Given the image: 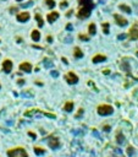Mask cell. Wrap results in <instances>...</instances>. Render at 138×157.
<instances>
[{
  "instance_id": "1",
  "label": "cell",
  "mask_w": 138,
  "mask_h": 157,
  "mask_svg": "<svg viewBox=\"0 0 138 157\" xmlns=\"http://www.w3.org/2000/svg\"><path fill=\"white\" fill-rule=\"evenodd\" d=\"M93 9H94V1L93 0H78V9H77V14H76L77 19H88L92 14Z\"/></svg>"
},
{
  "instance_id": "2",
  "label": "cell",
  "mask_w": 138,
  "mask_h": 157,
  "mask_svg": "<svg viewBox=\"0 0 138 157\" xmlns=\"http://www.w3.org/2000/svg\"><path fill=\"white\" fill-rule=\"evenodd\" d=\"M97 112L99 116L106 117V116H110L114 113V107L110 106V104H105V103H101L97 107Z\"/></svg>"
},
{
  "instance_id": "3",
  "label": "cell",
  "mask_w": 138,
  "mask_h": 157,
  "mask_svg": "<svg viewBox=\"0 0 138 157\" xmlns=\"http://www.w3.org/2000/svg\"><path fill=\"white\" fill-rule=\"evenodd\" d=\"M6 153H7V156L9 157H27L28 156L27 151H26L23 147H21V146L10 148V150H7V152Z\"/></svg>"
},
{
  "instance_id": "4",
  "label": "cell",
  "mask_w": 138,
  "mask_h": 157,
  "mask_svg": "<svg viewBox=\"0 0 138 157\" xmlns=\"http://www.w3.org/2000/svg\"><path fill=\"white\" fill-rule=\"evenodd\" d=\"M64 79L65 81L69 83V85H75V83L78 82V76L75 74L74 71H69V73H66V74L64 75Z\"/></svg>"
},
{
  "instance_id": "5",
  "label": "cell",
  "mask_w": 138,
  "mask_h": 157,
  "mask_svg": "<svg viewBox=\"0 0 138 157\" xmlns=\"http://www.w3.org/2000/svg\"><path fill=\"white\" fill-rule=\"evenodd\" d=\"M46 141H48V146H49L50 148H53V150H58V148L60 147V145H61L59 138H56V136H54V135L48 136Z\"/></svg>"
},
{
  "instance_id": "6",
  "label": "cell",
  "mask_w": 138,
  "mask_h": 157,
  "mask_svg": "<svg viewBox=\"0 0 138 157\" xmlns=\"http://www.w3.org/2000/svg\"><path fill=\"white\" fill-rule=\"evenodd\" d=\"M1 68H3V71H4V73L10 74V73L12 71V68H14V63H12V60L9 59V58H6V59L3 61V64H1Z\"/></svg>"
},
{
  "instance_id": "7",
  "label": "cell",
  "mask_w": 138,
  "mask_h": 157,
  "mask_svg": "<svg viewBox=\"0 0 138 157\" xmlns=\"http://www.w3.org/2000/svg\"><path fill=\"white\" fill-rule=\"evenodd\" d=\"M128 37L131 41H137V38H138V23H137V21H134L133 25H132L131 28H129Z\"/></svg>"
},
{
  "instance_id": "8",
  "label": "cell",
  "mask_w": 138,
  "mask_h": 157,
  "mask_svg": "<svg viewBox=\"0 0 138 157\" xmlns=\"http://www.w3.org/2000/svg\"><path fill=\"white\" fill-rule=\"evenodd\" d=\"M114 20H115V22L119 25V26H121V27H124V26H126L127 23H128V21H127V19H125L122 15L120 14H114Z\"/></svg>"
},
{
  "instance_id": "9",
  "label": "cell",
  "mask_w": 138,
  "mask_h": 157,
  "mask_svg": "<svg viewBox=\"0 0 138 157\" xmlns=\"http://www.w3.org/2000/svg\"><path fill=\"white\" fill-rule=\"evenodd\" d=\"M16 17H17L19 22H27L28 20L31 19V15H29L28 11H22V12H19Z\"/></svg>"
},
{
  "instance_id": "10",
  "label": "cell",
  "mask_w": 138,
  "mask_h": 157,
  "mask_svg": "<svg viewBox=\"0 0 138 157\" xmlns=\"http://www.w3.org/2000/svg\"><path fill=\"white\" fill-rule=\"evenodd\" d=\"M19 69L22 71V73H31L32 71V64L29 63V61H23V63H21L19 66Z\"/></svg>"
},
{
  "instance_id": "11",
  "label": "cell",
  "mask_w": 138,
  "mask_h": 157,
  "mask_svg": "<svg viewBox=\"0 0 138 157\" xmlns=\"http://www.w3.org/2000/svg\"><path fill=\"white\" fill-rule=\"evenodd\" d=\"M59 16H60V14L58 11H51V12H49V14L46 15V21L49 23H54L56 20L59 19Z\"/></svg>"
},
{
  "instance_id": "12",
  "label": "cell",
  "mask_w": 138,
  "mask_h": 157,
  "mask_svg": "<svg viewBox=\"0 0 138 157\" xmlns=\"http://www.w3.org/2000/svg\"><path fill=\"white\" fill-rule=\"evenodd\" d=\"M105 60H106V55H104V54H95L92 58L93 63H101V61H105Z\"/></svg>"
},
{
  "instance_id": "13",
  "label": "cell",
  "mask_w": 138,
  "mask_h": 157,
  "mask_svg": "<svg viewBox=\"0 0 138 157\" xmlns=\"http://www.w3.org/2000/svg\"><path fill=\"white\" fill-rule=\"evenodd\" d=\"M83 52L81 51V48L79 47H75L74 48V56L75 59H81V58H83Z\"/></svg>"
},
{
  "instance_id": "14",
  "label": "cell",
  "mask_w": 138,
  "mask_h": 157,
  "mask_svg": "<svg viewBox=\"0 0 138 157\" xmlns=\"http://www.w3.org/2000/svg\"><path fill=\"white\" fill-rule=\"evenodd\" d=\"M62 109H64L65 112H67V113H70V112H72V109H74V102H72V101H67V102H65L64 107H62Z\"/></svg>"
},
{
  "instance_id": "15",
  "label": "cell",
  "mask_w": 138,
  "mask_h": 157,
  "mask_svg": "<svg viewBox=\"0 0 138 157\" xmlns=\"http://www.w3.org/2000/svg\"><path fill=\"white\" fill-rule=\"evenodd\" d=\"M97 33V26H95V23L92 22L88 25V34L89 36H94Z\"/></svg>"
},
{
  "instance_id": "16",
  "label": "cell",
  "mask_w": 138,
  "mask_h": 157,
  "mask_svg": "<svg viewBox=\"0 0 138 157\" xmlns=\"http://www.w3.org/2000/svg\"><path fill=\"white\" fill-rule=\"evenodd\" d=\"M31 38H32L33 41L38 42L39 39H40V32H39L38 30H33L32 33H31Z\"/></svg>"
},
{
  "instance_id": "17",
  "label": "cell",
  "mask_w": 138,
  "mask_h": 157,
  "mask_svg": "<svg viewBox=\"0 0 138 157\" xmlns=\"http://www.w3.org/2000/svg\"><path fill=\"white\" fill-rule=\"evenodd\" d=\"M116 141H117V144H124L125 142V135L121 133V130H119V131L116 133Z\"/></svg>"
},
{
  "instance_id": "18",
  "label": "cell",
  "mask_w": 138,
  "mask_h": 157,
  "mask_svg": "<svg viewBox=\"0 0 138 157\" xmlns=\"http://www.w3.org/2000/svg\"><path fill=\"white\" fill-rule=\"evenodd\" d=\"M34 19H36V21H37L39 27H43V26H44V20H43V17H42L40 14H36L34 15Z\"/></svg>"
},
{
  "instance_id": "19",
  "label": "cell",
  "mask_w": 138,
  "mask_h": 157,
  "mask_svg": "<svg viewBox=\"0 0 138 157\" xmlns=\"http://www.w3.org/2000/svg\"><path fill=\"white\" fill-rule=\"evenodd\" d=\"M119 9L122 10V11H125L126 14H131V12H132V9H131L129 6H127V5H125V4H120Z\"/></svg>"
},
{
  "instance_id": "20",
  "label": "cell",
  "mask_w": 138,
  "mask_h": 157,
  "mask_svg": "<svg viewBox=\"0 0 138 157\" xmlns=\"http://www.w3.org/2000/svg\"><path fill=\"white\" fill-rule=\"evenodd\" d=\"M109 27H110V25H109V22H103V23H101L103 33H105V34H109V32H110V30H109Z\"/></svg>"
},
{
  "instance_id": "21",
  "label": "cell",
  "mask_w": 138,
  "mask_h": 157,
  "mask_svg": "<svg viewBox=\"0 0 138 157\" xmlns=\"http://www.w3.org/2000/svg\"><path fill=\"white\" fill-rule=\"evenodd\" d=\"M33 151H34L36 155H43V153H45V148L39 147V146H34L33 147Z\"/></svg>"
},
{
  "instance_id": "22",
  "label": "cell",
  "mask_w": 138,
  "mask_h": 157,
  "mask_svg": "<svg viewBox=\"0 0 138 157\" xmlns=\"http://www.w3.org/2000/svg\"><path fill=\"white\" fill-rule=\"evenodd\" d=\"M78 39L82 42H88L89 41V34H86V33H78Z\"/></svg>"
},
{
  "instance_id": "23",
  "label": "cell",
  "mask_w": 138,
  "mask_h": 157,
  "mask_svg": "<svg viewBox=\"0 0 138 157\" xmlns=\"http://www.w3.org/2000/svg\"><path fill=\"white\" fill-rule=\"evenodd\" d=\"M44 3L46 4V6H48L49 9L55 8V0H44Z\"/></svg>"
},
{
  "instance_id": "24",
  "label": "cell",
  "mask_w": 138,
  "mask_h": 157,
  "mask_svg": "<svg viewBox=\"0 0 138 157\" xmlns=\"http://www.w3.org/2000/svg\"><path fill=\"white\" fill-rule=\"evenodd\" d=\"M83 113H84V109H83V108H79L78 112H77V113L75 114V118H76V119H78V118H81Z\"/></svg>"
},
{
  "instance_id": "25",
  "label": "cell",
  "mask_w": 138,
  "mask_h": 157,
  "mask_svg": "<svg viewBox=\"0 0 138 157\" xmlns=\"http://www.w3.org/2000/svg\"><path fill=\"white\" fill-rule=\"evenodd\" d=\"M67 5H69V3H67V0H62V1L60 3V8H61V9H64L65 6H67Z\"/></svg>"
},
{
  "instance_id": "26",
  "label": "cell",
  "mask_w": 138,
  "mask_h": 157,
  "mask_svg": "<svg viewBox=\"0 0 138 157\" xmlns=\"http://www.w3.org/2000/svg\"><path fill=\"white\" fill-rule=\"evenodd\" d=\"M32 4H33V1L31 0V1H28V3H26V4H25V3H23V4H21V8H27V6H31Z\"/></svg>"
},
{
  "instance_id": "27",
  "label": "cell",
  "mask_w": 138,
  "mask_h": 157,
  "mask_svg": "<svg viewBox=\"0 0 138 157\" xmlns=\"http://www.w3.org/2000/svg\"><path fill=\"white\" fill-rule=\"evenodd\" d=\"M133 151H134V147H132V146H128V147H127V153H128L129 156L132 155V152H133Z\"/></svg>"
},
{
  "instance_id": "28",
  "label": "cell",
  "mask_w": 138,
  "mask_h": 157,
  "mask_svg": "<svg viewBox=\"0 0 138 157\" xmlns=\"http://www.w3.org/2000/svg\"><path fill=\"white\" fill-rule=\"evenodd\" d=\"M103 129H104V131H106V133H109V131L111 130V126H110V125H108V124H106V125H104V126H103Z\"/></svg>"
},
{
  "instance_id": "29",
  "label": "cell",
  "mask_w": 138,
  "mask_h": 157,
  "mask_svg": "<svg viewBox=\"0 0 138 157\" xmlns=\"http://www.w3.org/2000/svg\"><path fill=\"white\" fill-rule=\"evenodd\" d=\"M9 10H10V12H12V14H14V12H16V11L19 10V8H17V6H11Z\"/></svg>"
},
{
  "instance_id": "30",
  "label": "cell",
  "mask_w": 138,
  "mask_h": 157,
  "mask_svg": "<svg viewBox=\"0 0 138 157\" xmlns=\"http://www.w3.org/2000/svg\"><path fill=\"white\" fill-rule=\"evenodd\" d=\"M28 135L33 139H37V135H36V133H33V131H28Z\"/></svg>"
},
{
  "instance_id": "31",
  "label": "cell",
  "mask_w": 138,
  "mask_h": 157,
  "mask_svg": "<svg viewBox=\"0 0 138 157\" xmlns=\"http://www.w3.org/2000/svg\"><path fill=\"white\" fill-rule=\"evenodd\" d=\"M51 64H53L51 61H48V59H44V65H45V66H50Z\"/></svg>"
},
{
  "instance_id": "32",
  "label": "cell",
  "mask_w": 138,
  "mask_h": 157,
  "mask_svg": "<svg viewBox=\"0 0 138 157\" xmlns=\"http://www.w3.org/2000/svg\"><path fill=\"white\" fill-rule=\"evenodd\" d=\"M46 42H48V43H51V42H53V37H51L50 34L46 36Z\"/></svg>"
},
{
  "instance_id": "33",
  "label": "cell",
  "mask_w": 138,
  "mask_h": 157,
  "mask_svg": "<svg viewBox=\"0 0 138 157\" xmlns=\"http://www.w3.org/2000/svg\"><path fill=\"white\" fill-rule=\"evenodd\" d=\"M51 76H54V77H58V76H59V73H58V71H51Z\"/></svg>"
},
{
  "instance_id": "34",
  "label": "cell",
  "mask_w": 138,
  "mask_h": 157,
  "mask_svg": "<svg viewBox=\"0 0 138 157\" xmlns=\"http://www.w3.org/2000/svg\"><path fill=\"white\" fill-rule=\"evenodd\" d=\"M72 12H74V10H72V9H70L69 11H67V14H66V16H67V17H70V16L72 15Z\"/></svg>"
},
{
  "instance_id": "35",
  "label": "cell",
  "mask_w": 138,
  "mask_h": 157,
  "mask_svg": "<svg viewBox=\"0 0 138 157\" xmlns=\"http://www.w3.org/2000/svg\"><path fill=\"white\" fill-rule=\"evenodd\" d=\"M17 83H19V85H23V83H25V80H23V79H19V80H17Z\"/></svg>"
},
{
  "instance_id": "36",
  "label": "cell",
  "mask_w": 138,
  "mask_h": 157,
  "mask_svg": "<svg viewBox=\"0 0 138 157\" xmlns=\"http://www.w3.org/2000/svg\"><path fill=\"white\" fill-rule=\"evenodd\" d=\"M61 60H62V63H65V64H69V60L66 59L65 56H62V58H61Z\"/></svg>"
},
{
  "instance_id": "37",
  "label": "cell",
  "mask_w": 138,
  "mask_h": 157,
  "mask_svg": "<svg viewBox=\"0 0 138 157\" xmlns=\"http://www.w3.org/2000/svg\"><path fill=\"white\" fill-rule=\"evenodd\" d=\"M16 39H17V43H21V42H22V38L20 37V36H17V37H16Z\"/></svg>"
},
{
  "instance_id": "38",
  "label": "cell",
  "mask_w": 138,
  "mask_h": 157,
  "mask_svg": "<svg viewBox=\"0 0 138 157\" xmlns=\"http://www.w3.org/2000/svg\"><path fill=\"white\" fill-rule=\"evenodd\" d=\"M66 28H67V30H69V31H71V30H72V26H71V25H67V26H66Z\"/></svg>"
},
{
  "instance_id": "39",
  "label": "cell",
  "mask_w": 138,
  "mask_h": 157,
  "mask_svg": "<svg viewBox=\"0 0 138 157\" xmlns=\"http://www.w3.org/2000/svg\"><path fill=\"white\" fill-rule=\"evenodd\" d=\"M126 37V34H120L119 36V39H122V38H125Z\"/></svg>"
},
{
  "instance_id": "40",
  "label": "cell",
  "mask_w": 138,
  "mask_h": 157,
  "mask_svg": "<svg viewBox=\"0 0 138 157\" xmlns=\"http://www.w3.org/2000/svg\"><path fill=\"white\" fill-rule=\"evenodd\" d=\"M103 73H104V74H110V71H109V69H105L104 71H103Z\"/></svg>"
},
{
  "instance_id": "41",
  "label": "cell",
  "mask_w": 138,
  "mask_h": 157,
  "mask_svg": "<svg viewBox=\"0 0 138 157\" xmlns=\"http://www.w3.org/2000/svg\"><path fill=\"white\" fill-rule=\"evenodd\" d=\"M16 1H22V0H16Z\"/></svg>"
},
{
  "instance_id": "42",
  "label": "cell",
  "mask_w": 138,
  "mask_h": 157,
  "mask_svg": "<svg viewBox=\"0 0 138 157\" xmlns=\"http://www.w3.org/2000/svg\"><path fill=\"white\" fill-rule=\"evenodd\" d=\"M0 1H5V0H0Z\"/></svg>"
},
{
  "instance_id": "43",
  "label": "cell",
  "mask_w": 138,
  "mask_h": 157,
  "mask_svg": "<svg viewBox=\"0 0 138 157\" xmlns=\"http://www.w3.org/2000/svg\"><path fill=\"white\" fill-rule=\"evenodd\" d=\"M0 88H1V83H0Z\"/></svg>"
},
{
  "instance_id": "44",
  "label": "cell",
  "mask_w": 138,
  "mask_h": 157,
  "mask_svg": "<svg viewBox=\"0 0 138 157\" xmlns=\"http://www.w3.org/2000/svg\"><path fill=\"white\" fill-rule=\"evenodd\" d=\"M0 55H1V54H0Z\"/></svg>"
}]
</instances>
